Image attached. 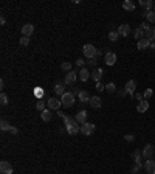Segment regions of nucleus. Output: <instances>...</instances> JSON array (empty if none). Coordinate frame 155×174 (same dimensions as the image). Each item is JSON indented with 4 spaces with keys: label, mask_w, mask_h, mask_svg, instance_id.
Instances as JSON below:
<instances>
[{
    "label": "nucleus",
    "mask_w": 155,
    "mask_h": 174,
    "mask_svg": "<svg viewBox=\"0 0 155 174\" xmlns=\"http://www.w3.org/2000/svg\"><path fill=\"white\" fill-rule=\"evenodd\" d=\"M61 101H62V106L64 107H71L74 104V95L71 92H65L62 96H61Z\"/></svg>",
    "instance_id": "obj_1"
},
{
    "label": "nucleus",
    "mask_w": 155,
    "mask_h": 174,
    "mask_svg": "<svg viewBox=\"0 0 155 174\" xmlns=\"http://www.w3.org/2000/svg\"><path fill=\"white\" fill-rule=\"evenodd\" d=\"M82 51H84V56H85L87 59L96 58V48L92 45V44H85L84 48H82Z\"/></svg>",
    "instance_id": "obj_2"
},
{
    "label": "nucleus",
    "mask_w": 155,
    "mask_h": 174,
    "mask_svg": "<svg viewBox=\"0 0 155 174\" xmlns=\"http://www.w3.org/2000/svg\"><path fill=\"white\" fill-rule=\"evenodd\" d=\"M67 132L71 134V135H76L78 132H81V126H79V123H78L76 120H73L70 124H67Z\"/></svg>",
    "instance_id": "obj_3"
},
{
    "label": "nucleus",
    "mask_w": 155,
    "mask_h": 174,
    "mask_svg": "<svg viewBox=\"0 0 155 174\" xmlns=\"http://www.w3.org/2000/svg\"><path fill=\"white\" fill-rule=\"evenodd\" d=\"M81 132L84 135H92L95 132V124L93 123H84V124H81Z\"/></svg>",
    "instance_id": "obj_4"
},
{
    "label": "nucleus",
    "mask_w": 155,
    "mask_h": 174,
    "mask_svg": "<svg viewBox=\"0 0 155 174\" xmlns=\"http://www.w3.org/2000/svg\"><path fill=\"white\" fill-rule=\"evenodd\" d=\"M0 172L2 174H13V166H11V163L6 162V160L0 162Z\"/></svg>",
    "instance_id": "obj_5"
},
{
    "label": "nucleus",
    "mask_w": 155,
    "mask_h": 174,
    "mask_svg": "<svg viewBox=\"0 0 155 174\" xmlns=\"http://www.w3.org/2000/svg\"><path fill=\"white\" fill-rule=\"evenodd\" d=\"M47 103H48V107L51 109V111H59V107L62 106V101L58 100V98H50Z\"/></svg>",
    "instance_id": "obj_6"
},
{
    "label": "nucleus",
    "mask_w": 155,
    "mask_h": 174,
    "mask_svg": "<svg viewBox=\"0 0 155 174\" xmlns=\"http://www.w3.org/2000/svg\"><path fill=\"white\" fill-rule=\"evenodd\" d=\"M76 78H78V73H76L74 70H71V72H68L67 75H65L64 84H73V82L76 81Z\"/></svg>",
    "instance_id": "obj_7"
},
{
    "label": "nucleus",
    "mask_w": 155,
    "mask_h": 174,
    "mask_svg": "<svg viewBox=\"0 0 155 174\" xmlns=\"http://www.w3.org/2000/svg\"><path fill=\"white\" fill-rule=\"evenodd\" d=\"M144 169H146L147 174H155V160H152V159L146 160V163H144Z\"/></svg>",
    "instance_id": "obj_8"
},
{
    "label": "nucleus",
    "mask_w": 155,
    "mask_h": 174,
    "mask_svg": "<svg viewBox=\"0 0 155 174\" xmlns=\"http://www.w3.org/2000/svg\"><path fill=\"white\" fill-rule=\"evenodd\" d=\"M118 33H119V36H123V37L129 36V34H130V27H129V24H121L119 28H118Z\"/></svg>",
    "instance_id": "obj_9"
},
{
    "label": "nucleus",
    "mask_w": 155,
    "mask_h": 174,
    "mask_svg": "<svg viewBox=\"0 0 155 174\" xmlns=\"http://www.w3.org/2000/svg\"><path fill=\"white\" fill-rule=\"evenodd\" d=\"M33 31H34V27H33L31 24H25L24 27H22V34L27 36V37H30L33 34Z\"/></svg>",
    "instance_id": "obj_10"
},
{
    "label": "nucleus",
    "mask_w": 155,
    "mask_h": 174,
    "mask_svg": "<svg viewBox=\"0 0 155 174\" xmlns=\"http://www.w3.org/2000/svg\"><path fill=\"white\" fill-rule=\"evenodd\" d=\"M103 75H104V70H103V69H95L93 73H92V79H93L95 82H99V81H101V78H103Z\"/></svg>",
    "instance_id": "obj_11"
},
{
    "label": "nucleus",
    "mask_w": 155,
    "mask_h": 174,
    "mask_svg": "<svg viewBox=\"0 0 155 174\" xmlns=\"http://www.w3.org/2000/svg\"><path fill=\"white\" fill-rule=\"evenodd\" d=\"M88 78H92V73L88 72V70H87L85 67H82V69L79 70V79H81L82 82H85V81H87Z\"/></svg>",
    "instance_id": "obj_12"
},
{
    "label": "nucleus",
    "mask_w": 155,
    "mask_h": 174,
    "mask_svg": "<svg viewBox=\"0 0 155 174\" xmlns=\"http://www.w3.org/2000/svg\"><path fill=\"white\" fill-rule=\"evenodd\" d=\"M149 109V101L147 100H143V101H140L138 103V106H137V111L140 112V114H144L146 111Z\"/></svg>",
    "instance_id": "obj_13"
},
{
    "label": "nucleus",
    "mask_w": 155,
    "mask_h": 174,
    "mask_svg": "<svg viewBox=\"0 0 155 174\" xmlns=\"http://www.w3.org/2000/svg\"><path fill=\"white\" fill-rule=\"evenodd\" d=\"M90 106L93 107V109H99L103 106V100L99 96H92L90 98Z\"/></svg>",
    "instance_id": "obj_14"
},
{
    "label": "nucleus",
    "mask_w": 155,
    "mask_h": 174,
    "mask_svg": "<svg viewBox=\"0 0 155 174\" xmlns=\"http://www.w3.org/2000/svg\"><path fill=\"white\" fill-rule=\"evenodd\" d=\"M106 64L107 65H115V62H116V54L115 53H106Z\"/></svg>",
    "instance_id": "obj_15"
},
{
    "label": "nucleus",
    "mask_w": 155,
    "mask_h": 174,
    "mask_svg": "<svg viewBox=\"0 0 155 174\" xmlns=\"http://www.w3.org/2000/svg\"><path fill=\"white\" fill-rule=\"evenodd\" d=\"M135 87H137V82H135L134 79H130V81H127V84H126V87H124V89L129 92V95H132V96H134Z\"/></svg>",
    "instance_id": "obj_16"
},
{
    "label": "nucleus",
    "mask_w": 155,
    "mask_h": 174,
    "mask_svg": "<svg viewBox=\"0 0 155 174\" xmlns=\"http://www.w3.org/2000/svg\"><path fill=\"white\" fill-rule=\"evenodd\" d=\"M85 118H87V112H85V111H79V112L76 114V117H74V120H76L79 124H84V123H85Z\"/></svg>",
    "instance_id": "obj_17"
},
{
    "label": "nucleus",
    "mask_w": 155,
    "mask_h": 174,
    "mask_svg": "<svg viewBox=\"0 0 155 174\" xmlns=\"http://www.w3.org/2000/svg\"><path fill=\"white\" fill-rule=\"evenodd\" d=\"M144 37H146L149 42H153V40H155V27H149V30H146Z\"/></svg>",
    "instance_id": "obj_18"
},
{
    "label": "nucleus",
    "mask_w": 155,
    "mask_h": 174,
    "mask_svg": "<svg viewBox=\"0 0 155 174\" xmlns=\"http://www.w3.org/2000/svg\"><path fill=\"white\" fill-rule=\"evenodd\" d=\"M152 154H153V146L149 143V145H146L144 148H143V157H152Z\"/></svg>",
    "instance_id": "obj_19"
},
{
    "label": "nucleus",
    "mask_w": 155,
    "mask_h": 174,
    "mask_svg": "<svg viewBox=\"0 0 155 174\" xmlns=\"http://www.w3.org/2000/svg\"><path fill=\"white\" fill-rule=\"evenodd\" d=\"M132 157H134L135 163H143V151H140V149H135L134 152H132Z\"/></svg>",
    "instance_id": "obj_20"
},
{
    "label": "nucleus",
    "mask_w": 155,
    "mask_h": 174,
    "mask_svg": "<svg viewBox=\"0 0 155 174\" xmlns=\"http://www.w3.org/2000/svg\"><path fill=\"white\" fill-rule=\"evenodd\" d=\"M78 95H79V100L82 101V103H90V95H88V92H85V90H81L79 93H78Z\"/></svg>",
    "instance_id": "obj_21"
},
{
    "label": "nucleus",
    "mask_w": 155,
    "mask_h": 174,
    "mask_svg": "<svg viewBox=\"0 0 155 174\" xmlns=\"http://www.w3.org/2000/svg\"><path fill=\"white\" fill-rule=\"evenodd\" d=\"M150 47V42L144 37V39H141V40H138V50H146V48H149Z\"/></svg>",
    "instance_id": "obj_22"
},
{
    "label": "nucleus",
    "mask_w": 155,
    "mask_h": 174,
    "mask_svg": "<svg viewBox=\"0 0 155 174\" xmlns=\"http://www.w3.org/2000/svg\"><path fill=\"white\" fill-rule=\"evenodd\" d=\"M54 92H56L58 95H64L65 93V84H62V82H58L56 85H54Z\"/></svg>",
    "instance_id": "obj_23"
},
{
    "label": "nucleus",
    "mask_w": 155,
    "mask_h": 174,
    "mask_svg": "<svg viewBox=\"0 0 155 174\" xmlns=\"http://www.w3.org/2000/svg\"><path fill=\"white\" fill-rule=\"evenodd\" d=\"M123 8L126 11H134L135 9V3L130 2V0H124V2H123Z\"/></svg>",
    "instance_id": "obj_24"
},
{
    "label": "nucleus",
    "mask_w": 155,
    "mask_h": 174,
    "mask_svg": "<svg viewBox=\"0 0 155 174\" xmlns=\"http://www.w3.org/2000/svg\"><path fill=\"white\" fill-rule=\"evenodd\" d=\"M144 34H146V31L143 30L141 27H138V28L135 30V37H137L138 40H141V39H144Z\"/></svg>",
    "instance_id": "obj_25"
},
{
    "label": "nucleus",
    "mask_w": 155,
    "mask_h": 174,
    "mask_svg": "<svg viewBox=\"0 0 155 174\" xmlns=\"http://www.w3.org/2000/svg\"><path fill=\"white\" fill-rule=\"evenodd\" d=\"M40 115H42L43 121H50V120H51V109H45V111H43Z\"/></svg>",
    "instance_id": "obj_26"
},
{
    "label": "nucleus",
    "mask_w": 155,
    "mask_h": 174,
    "mask_svg": "<svg viewBox=\"0 0 155 174\" xmlns=\"http://www.w3.org/2000/svg\"><path fill=\"white\" fill-rule=\"evenodd\" d=\"M140 5L144 6L146 11H150V8L153 6V2H152V0H146V2H144V0H140Z\"/></svg>",
    "instance_id": "obj_27"
},
{
    "label": "nucleus",
    "mask_w": 155,
    "mask_h": 174,
    "mask_svg": "<svg viewBox=\"0 0 155 174\" xmlns=\"http://www.w3.org/2000/svg\"><path fill=\"white\" fill-rule=\"evenodd\" d=\"M118 37H119V33H118V31H110V33H109V39L112 40V42L118 40Z\"/></svg>",
    "instance_id": "obj_28"
},
{
    "label": "nucleus",
    "mask_w": 155,
    "mask_h": 174,
    "mask_svg": "<svg viewBox=\"0 0 155 174\" xmlns=\"http://www.w3.org/2000/svg\"><path fill=\"white\" fill-rule=\"evenodd\" d=\"M9 127H11V124L6 121V120H2V121H0V129L2 130H9Z\"/></svg>",
    "instance_id": "obj_29"
},
{
    "label": "nucleus",
    "mask_w": 155,
    "mask_h": 174,
    "mask_svg": "<svg viewBox=\"0 0 155 174\" xmlns=\"http://www.w3.org/2000/svg\"><path fill=\"white\" fill-rule=\"evenodd\" d=\"M141 168H143V163H135V165L132 166V174H138Z\"/></svg>",
    "instance_id": "obj_30"
},
{
    "label": "nucleus",
    "mask_w": 155,
    "mask_h": 174,
    "mask_svg": "<svg viewBox=\"0 0 155 174\" xmlns=\"http://www.w3.org/2000/svg\"><path fill=\"white\" fill-rule=\"evenodd\" d=\"M36 109H37V111H40V112H43V111H45V101L39 100L37 104H36Z\"/></svg>",
    "instance_id": "obj_31"
},
{
    "label": "nucleus",
    "mask_w": 155,
    "mask_h": 174,
    "mask_svg": "<svg viewBox=\"0 0 155 174\" xmlns=\"http://www.w3.org/2000/svg\"><path fill=\"white\" fill-rule=\"evenodd\" d=\"M61 69L65 70V72H71V62H62Z\"/></svg>",
    "instance_id": "obj_32"
},
{
    "label": "nucleus",
    "mask_w": 155,
    "mask_h": 174,
    "mask_svg": "<svg viewBox=\"0 0 155 174\" xmlns=\"http://www.w3.org/2000/svg\"><path fill=\"white\" fill-rule=\"evenodd\" d=\"M152 95H153V90H152V89H146V90H144V93H143L144 100H149V98H152Z\"/></svg>",
    "instance_id": "obj_33"
},
{
    "label": "nucleus",
    "mask_w": 155,
    "mask_h": 174,
    "mask_svg": "<svg viewBox=\"0 0 155 174\" xmlns=\"http://www.w3.org/2000/svg\"><path fill=\"white\" fill-rule=\"evenodd\" d=\"M106 90H107V92H116V87H115L113 82H109V84L106 85Z\"/></svg>",
    "instance_id": "obj_34"
},
{
    "label": "nucleus",
    "mask_w": 155,
    "mask_h": 174,
    "mask_svg": "<svg viewBox=\"0 0 155 174\" xmlns=\"http://www.w3.org/2000/svg\"><path fill=\"white\" fill-rule=\"evenodd\" d=\"M147 20L150 22V24H155V11H149V14H147Z\"/></svg>",
    "instance_id": "obj_35"
},
{
    "label": "nucleus",
    "mask_w": 155,
    "mask_h": 174,
    "mask_svg": "<svg viewBox=\"0 0 155 174\" xmlns=\"http://www.w3.org/2000/svg\"><path fill=\"white\" fill-rule=\"evenodd\" d=\"M116 93H118V96H121V98H124L126 95H129V92H127L126 89H119V90H116Z\"/></svg>",
    "instance_id": "obj_36"
},
{
    "label": "nucleus",
    "mask_w": 155,
    "mask_h": 174,
    "mask_svg": "<svg viewBox=\"0 0 155 174\" xmlns=\"http://www.w3.org/2000/svg\"><path fill=\"white\" fill-rule=\"evenodd\" d=\"M20 44H22V45H28V44H30V37H27V36L20 37Z\"/></svg>",
    "instance_id": "obj_37"
},
{
    "label": "nucleus",
    "mask_w": 155,
    "mask_h": 174,
    "mask_svg": "<svg viewBox=\"0 0 155 174\" xmlns=\"http://www.w3.org/2000/svg\"><path fill=\"white\" fill-rule=\"evenodd\" d=\"M64 117V123H65V126H67V124H70L71 121H73V118H70L68 115H62Z\"/></svg>",
    "instance_id": "obj_38"
},
{
    "label": "nucleus",
    "mask_w": 155,
    "mask_h": 174,
    "mask_svg": "<svg viewBox=\"0 0 155 174\" xmlns=\"http://www.w3.org/2000/svg\"><path fill=\"white\" fill-rule=\"evenodd\" d=\"M0 103H2L3 106L8 103V98H6V95H5V93H2V95H0Z\"/></svg>",
    "instance_id": "obj_39"
},
{
    "label": "nucleus",
    "mask_w": 155,
    "mask_h": 174,
    "mask_svg": "<svg viewBox=\"0 0 155 174\" xmlns=\"http://www.w3.org/2000/svg\"><path fill=\"white\" fill-rule=\"evenodd\" d=\"M104 89H106V85H104V84H101V82H96V90H98V92H103Z\"/></svg>",
    "instance_id": "obj_40"
},
{
    "label": "nucleus",
    "mask_w": 155,
    "mask_h": 174,
    "mask_svg": "<svg viewBox=\"0 0 155 174\" xmlns=\"http://www.w3.org/2000/svg\"><path fill=\"white\" fill-rule=\"evenodd\" d=\"M87 64H88V65H92V67H96V59H95V58L88 59V61H87Z\"/></svg>",
    "instance_id": "obj_41"
},
{
    "label": "nucleus",
    "mask_w": 155,
    "mask_h": 174,
    "mask_svg": "<svg viewBox=\"0 0 155 174\" xmlns=\"http://www.w3.org/2000/svg\"><path fill=\"white\" fill-rule=\"evenodd\" d=\"M124 138H126V141H134V140H135V137L132 135V134H127V135H124Z\"/></svg>",
    "instance_id": "obj_42"
},
{
    "label": "nucleus",
    "mask_w": 155,
    "mask_h": 174,
    "mask_svg": "<svg viewBox=\"0 0 155 174\" xmlns=\"http://www.w3.org/2000/svg\"><path fill=\"white\" fill-rule=\"evenodd\" d=\"M9 132H11V134H14V135H16V134L19 132V130H17V127H14V126H11V127H9Z\"/></svg>",
    "instance_id": "obj_43"
},
{
    "label": "nucleus",
    "mask_w": 155,
    "mask_h": 174,
    "mask_svg": "<svg viewBox=\"0 0 155 174\" xmlns=\"http://www.w3.org/2000/svg\"><path fill=\"white\" fill-rule=\"evenodd\" d=\"M76 65L82 69V65H84V59H78V61H76Z\"/></svg>",
    "instance_id": "obj_44"
},
{
    "label": "nucleus",
    "mask_w": 155,
    "mask_h": 174,
    "mask_svg": "<svg viewBox=\"0 0 155 174\" xmlns=\"http://www.w3.org/2000/svg\"><path fill=\"white\" fill-rule=\"evenodd\" d=\"M135 98H137L138 101H143V98H144V96H143L141 93H137V95H135Z\"/></svg>",
    "instance_id": "obj_45"
},
{
    "label": "nucleus",
    "mask_w": 155,
    "mask_h": 174,
    "mask_svg": "<svg viewBox=\"0 0 155 174\" xmlns=\"http://www.w3.org/2000/svg\"><path fill=\"white\" fill-rule=\"evenodd\" d=\"M36 95H37V96H42V90L37 89V90H36Z\"/></svg>",
    "instance_id": "obj_46"
},
{
    "label": "nucleus",
    "mask_w": 155,
    "mask_h": 174,
    "mask_svg": "<svg viewBox=\"0 0 155 174\" xmlns=\"http://www.w3.org/2000/svg\"><path fill=\"white\" fill-rule=\"evenodd\" d=\"M101 54H103V51H101V50H96V58H98V56H101Z\"/></svg>",
    "instance_id": "obj_47"
},
{
    "label": "nucleus",
    "mask_w": 155,
    "mask_h": 174,
    "mask_svg": "<svg viewBox=\"0 0 155 174\" xmlns=\"http://www.w3.org/2000/svg\"><path fill=\"white\" fill-rule=\"evenodd\" d=\"M150 48H152V50H155V40H153V42H150Z\"/></svg>",
    "instance_id": "obj_48"
}]
</instances>
